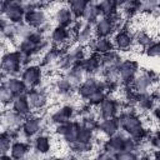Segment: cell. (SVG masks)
Segmentation results:
<instances>
[{
  "label": "cell",
  "instance_id": "obj_1",
  "mask_svg": "<svg viewBox=\"0 0 160 160\" xmlns=\"http://www.w3.org/2000/svg\"><path fill=\"white\" fill-rule=\"evenodd\" d=\"M118 124L121 129H124L128 134H130L134 140L142 139L144 129L141 125V120L134 114H122L118 119Z\"/></svg>",
  "mask_w": 160,
  "mask_h": 160
},
{
  "label": "cell",
  "instance_id": "obj_2",
  "mask_svg": "<svg viewBox=\"0 0 160 160\" xmlns=\"http://www.w3.org/2000/svg\"><path fill=\"white\" fill-rule=\"evenodd\" d=\"M21 66L20 60H19V52H9L6 55L2 56L1 62H0V68L9 74H14L19 70V68Z\"/></svg>",
  "mask_w": 160,
  "mask_h": 160
},
{
  "label": "cell",
  "instance_id": "obj_3",
  "mask_svg": "<svg viewBox=\"0 0 160 160\" xmlns=\"http://www.w3.org/2000/svg\"><path fill=\"white\" fill-rule=\"evenodd\" d=\"M136 70H138V64L135 61H132V60H125V61L120 62L119 66H118L119 78L124 82H129L134 78Z\"/></svg>",
  "mask_w": 160,
  "mask_h": 160
},
{
  "label": "cell",
  "instance_id": "obj_4",
  "mask_svg": "<svg viewBox=\"0 0 160 160\" xmlns=\"http://www.w3.org/2000/svg\"><path fill=\"white\" fill-rule=\"evenodd\" d=\"M40 79H41V71H40V68L38 66H29L24 70L22 72V82L25 84V86H35L40 82Z\"/></svg>",
  "mask_w": 160,
  "mask_h": 160
},
{
  "label": "cell",
  "instance_id": "obj_5",
  "mask_svg": "<svg viewBox=\"0 0 160 160\" xmlns=\"http://www.w3.org/2000/svg\"><path fill=\"white\" fill-rule=\"evenodd\" d=\"M115 29V22L111 20V18H102L100 19L95 25V32L99 38H106L110 35Z\"/></svg>",
  "mask_w": 160,
  "mask_h": 160
},
{
  "label": "cell",
  "instance_id": "obj_6",
  "mask_svg": "<svg viewBox=\"0 0 160 160\" xmlns=\"http://www.w3.org/2000/svg\"><path fill=\"white\" fill-rule=\"evenodd\" d=\"M151 84H152V79L150 78V74L149 72H142L141 75H139L134 79L132 86L138 92L144 94V92L148 91V89L151 86Z\"/></svg>",
  "mask_w": 160,
  "mask_h": 160
},
{
  "label": "cell",
  "instance_id": "obj_7",
  "mask_svg": "<svg viewBox=\"0 0 160 160\" xmlns=\"http://www.w3.org/2000/svg\"><path fill=\"white\" fill-rule=\"evenodd\" d=\"M25 20H26L28 25L38 28V26H41L45 22V14L41 10L34 9V10H30V11L25 12Z\"/></svg>",
  "mask_w": 160,
  "mask_h": 160
},
{
  "label": "cell",
  "instance_id": "obj_8",
  "mask_svg": "<svg viewBox=\"0 0 160 160\" xmlns=\"http://www.w3.org/2000/svg\"><path fill=\"white\" fill-rule=\"evenodd\" d=\"M99 105H100V112H101L102 119H110V118L115 116V114H116V104H115L114 100L104 98L102 101Z\"/></svg>",
  "mask_w": 160,
  "mask_h": 160
},
{
  "label": "cell",
  "instance_id": "obj_9",
  "mask_svg": "<svg viewBox=\"0 0 160 160\" xmlns=\"http://www.w3.org/2000/svg\"><path fill=\"white\" fill-rule=\"evenodd\" d=\"M26 99L29 105L34 109H41L46 104V95L42 91H30Z\"/></svg>",
  "mask_w": 160,
  "mask_h": 160
},
{
  "label": "cell",
  "instance_id": "obj_10",
  "mask_svg": "<svg viewBox=\"0 0 160 160\" xmlns=\"http://www.w3.org/2000/svg\"><path fill=\"white\" fill-rule=\"evenodd\" d=\"M100 129V131L106 135V136H112L114 134H116L118 129H119V124H118V119L115 118H110V119H104L102 122L99 124L98 126Z\"/></svg>",
  "mask_w": 160,
  "mask_h": 160
},
{
  "label": "cell",
  "instance_id": "obj_11",
  "mask_svg": "<svg viewBox=\"0 0 160 160\" xmlns=\"http://www.w3.org/2000/svg\"><path fill=\"white\" fill-rule=\"evenodd\" d=\"M124 140H125V139H124L121 135L114 134V135L110 136V139L106 141V144H105V150H108L109 152H111V154H114V155L116 156V154L122 150Z\"/></svg>",
  "mask_w": 160,
  "mask_h": 160
},
{
  "label": "cell",
  "instance_id": "obj_12",
  "mask_svg": "<svg viewBox=\"0 0 160 160\" xmlns=\"http://www.w3.org/2000/svg\"><path fill=\"white\" fill-rule=\"evenodd\" d=\"M40 126H41V120L39 118H36V116H30L24 121L22 130H24L25 135L32 136L40 130Z\"/></svg>",
  "mask_w": 160,
  "mask_h": 160
},
{
  "label": "cell",
  "instance_id": "obj_13",
  "mask_svg": "<svg viewBox=\"0 0 160 160\" xmlns=\"http://www.w3.org/2000/svg\"><path fill=\"white\" fill-rule=\"evenodd\" d=\"M100 64L102 65V68L105 70L108 69H112V68H118L119 64H120V58L116 52H114L112 50L106 52V54H102V56L100 58Z\"/></svg>",
  "mask_w": 160,
  "mask_h": 160
},
{
  "label": "cell",
  "instance_id": "obj_14",
  "mask_svg": "<svg viewBox=\"0 0 160 160\" xmlns=\"http://www.w3.org/2000/svg\"><path fill=\"white\" fill-rule=\"evenodd\" d=\"M12 109L16 114L24 116V115H28L29 111H30V105L28 102V99L22 95H18L16 98H14L12 100Z\"/></svg>",
  "mask_w": 160,
  "mask_h": 160
},
{
  "label": "cell",
  "instance_id": "obj_15",
  "mask_svg": "<svg viewBox=\"0 0 160 160\" xmlns=\"http://www.w3.org/2000/svg\"><path fill=\"white\" fill-rule=\"evenodd\" d=\"M99 88H101V85L95 80V79H92V78H89V79H86L80 86H79V94H80V96H82V98H88L91 92H94L96 89H99ZM102 89V88H101Z\"/></svg>",
  "mask_w": 160,
  "mask_h": 160
},
{
  "label": "cell",
  "instance_id": "obj_16",
  "mask_svg": "<svg viewBox=\"0 0 160 160\" xmlns=\"http://www.w3.org/2000/svg\"><path fill=\"white\" fill-rule=\"evenodd\" d=\"M114 42H115V46L119 49V50H128L131 44H132V38L131 35H129L126 31H120L116 34L115 39H114Z\"/></svg>",
  "mask_w": 160,
  "mask_h": 160
},
{
  "label": "cell",
  "instance_id": "obj_17",
  "mask_svg": "<svg viewBox=\"0 0 160 160\" xmlns=\"http://www.w3.org/2000/svg\"><path fill=\"white\" fill-rule=\"evenodd\" d=\"M55 20L58 21L59 26H64L65 28V26L70 25L71 21H72V14H71L70 9H68V8L59 9L56 11V14H55Z\"/></svg>",
  "mask_w": 160,
  "mask_h": 160
},
{
  "label": "cell",
  "instance_id": "obj_18",
  "mask_svg": "<svg viewBox=\"0 0 160 160\" xmlns=\"http://www.w3.org/2000/svg\"><path fill=\"white\" fill-rule=\"evenodd\" d=\"M71 115H72V108H70V106H64V108L59 109L56 112H54L52 116H51V119H52L54 122L60 124V122H66V121H69V119L71 118Z\"/></svg>",
  "mask_w": 160,
  "mask_h": 160
},
{
  "label": "cell",
  "instance_id": "obj_19",
  "mask_svg": "<svg viewBox=\"0 0 160 160\" xmlns=\"http://www.w3.org/2000/svg\"><path fill=\"white\" fill-rule=\"evenodd\" d=\"M15 96L18 95H21L24 91H25V84L22 82V80H19V79H9L5 84H4Z\"/></svg>",
  "mask_w": 160,
  "mask_h": 160
},
{
  "label": "cell",
  "instance_id": "obj_20",
  "mask_svg": "<svg viewBox=\"0 0 160 160\" xmlns=\"http://www.w3.org/2000/svg\"><path fill=\"white\" fill-rule=\"evenodd\" d=\"M94 50L102 55V54H106V52L111 51L112 50V45L106 38H99V39H96L94 41Z\"/></svg>",
  "mask_w": 160,
  "mask_h": 160
},
{
  "label": "cell",
  "instance_id": "obj_21",
  "mask_svg": "<svg viewBox=\"0 0 160 160\" xmlns=\"http://www.w3.org/2000/svg\"><path fill=\"white\" fill-rule=\"evenodd\" d=\"M69 36V32L68 30L64 28V26H58L54 29L52 34H51V39H52V42L56 44V45H61L62 42L66 41Z\"/></svg>",
  "mask_w": 160,
  "mask_h": 160
},
{
  "label": "cell",
  "instance_id": "obj_22",
  "mask_svg": "<svg viewBox=\"0 0 160 160\" xmlns=\"http://www.w3.org/2000/svg\"><path fill=\"white\" fill-rule=\"evenodd\" d=\"M28 151H29V148L24 142L18 141V142H14L11 145V158H14V159H21V158H24L28 154Z\"/></svg>",
  "mask_w": 160,
  "mask_h": 160
},
{
  "label": "cell",
  "instance_id": "obj_23",
  "mask_svg": "<svg viewBox=\"0 0 160 160\" xmlns=\"http://www.w3.org/2000/svg\"><path fill=\"white\" fill-rule=\"evenodd\" d=\"M115 8H116V5H115L114 0H101L98 5L100 14H102L104 16H111L114 14Z\"/></svg>",
  "mask_w": 160,
  "mask_h": 160
},
{
  "label": "cell",
  "instance_id": "obj_24",
  "mask_svg": "<svg viewBox=\"0 0 160 160\" xmlns=\"http://www.w3.org/2000/svg\"><path fill=\"white\" fill-rule=\"evenodd\" d=\"M99 14H100V11H99V9H98L96 5H94V4H88L81 16H82L86 21L92 22V21H95V20L98 19Z\"/></svg>",
  "mask_w": 160,
  "mask_h": 160
},
{
  "label": "cell",
  "instance_id": "obj_25",
  "mask_svg": "<svg viewBox=\"0 0 160 160\" xmlns=\"http://www.w3.org/2000/svg\"><path fill=\"white\" fill-rule=\"evenodd\" d=\"M34 146H35V150H36L38 152H40V154H46V152L50 150V139H49L48 136L41 135V136L36 138Z\"/></svg>",
  "mask_w": 160,
  "mask_h": 160
},
{
  "label": "cell",
  "instance_id": "obj_26",
  "mask_svg": "<svg viewBox=\"0 0 160 160\" xmlns=\"http://www.w3.org/2000/svg\"><path fill=\"white\" fill-rule=\"evenodd\" d=\"M39 48H40V44H36L30 38H25L20 42V51L21 52H25V54H29V55L32 54V52H35Z\"/></svg>",
  "mask_w": 160,
  "mask_h": 160
},
{
  "label": "cell",
  "instance_id": "obj_27",
  "mask_svg": "<svg viewBox=\"0 0 160 160\" xmlns=\"http://www.w3.org/2000/svg\"><path fill=\"white\" fill-rule=\"evenodd\" d=\"M69 4H70L71 14L75 16H81L88 5V0H70Z\"/></svg>",
  "mask_w": 160,
  "mask_h": 160
},
{
  "label": "cell",
  "instance_id": "obj_28",
  "mask_svg": "<svg viewBox=\"0 0 160 160\" xmlns=\"http://www.w3.org/2000/svg\"><path fill=\"white\" fill-rule=\"evenodd\" d=\"M79 128H80L79 124H76V122H69V125H68V130H66V132L64 134V139H65L68 142H72V141H75L76 138H78Z\"/></svg>",
  "mask_w": 160,
  "mask_h": 160
},
{
  "label": "cell",
  "instance_id": "obj_29",
  "mask_svg": "<svg viewBox=\"0 0 160 160\" xmlns=\"http://www.w3.org/2000/svg\"><path fill=\"white\" fill-rule=\"evenodd\" d=\"M81 65H82V68L85 69V71L94 72L95 70H98V68H99V65H100V58L94 55V56L89 58L88 60H85Z\"/></svg>",
  "mask_w": 160,
  "mask_h": 160
},
{
  "label": "cell",
  "instance_id": "obj_30",
  "mask_svg": "<svg viewBox=\"0 0 160 160\" xmlns=\"http://www.w3.org/2000/svg\"><path fill=\"white\" fill-rule=\"evenodd\" d=\"M2 120H4V122H5L8 126H15V125L21 124V115L16 114L15 111H14V112H12V111H8V112L4 115Z\"/></svg>",
  "mask_w": 160,
  "mask_h": 160
},
{
  "label": "cell",
  "instance_id": "obj_31",
  "mask_svg": "<svg viewBox=\"0 0 160 160\" xmlns=\"http://www.w3.org/2000/svg\"><path fill=\"white\" fill-rule=\"evenodd\" d=\"M104 98H105L104 90H102L101 88H99V89H96L94 92H91L86 99H88L89 104H91V105H99V104L102 101Z\"/></svg>",
  "mask_w": 160,
  "mask_h": 160
},
{
  "label": "cell",
  "instance_id": "obj_32",
  "mask_svg": "<svg viewBox=\"0 0 160 160\" xmlns=\"http://www.w3.org/2000/svg\"><path fill=\"white\" fill-rule=\"evenodd\" d=\"M70 146L72 149V151L76 152H86L91 150V144L90 142H85V141H80V140H75L72 142H70Z\"/></svg>",
  "mask_w": 160,
  "mask_h": 160
},
{
  "label": "cell",
  "instance_id": "obj_33",
  "mask_svg": "<svg viewBox=\"0 0 160 160\" xmlns=\"http://www.w3.org/2000/svg\"><path fill=\"white\" fill-rule=\"evenodd\" d=\"M92 139V131L88 128H85L84 125L79 128V131H78V138L76 140H80V141H85V142H90Z\"/></svg>",
  "mask_w": 160,
  "mask_h": 160
},
{
  "label": "cell",
  "instance_id": "obj_34",
  "mask_svg": "<svg viewBox=\"0 0 160 160\" xmlns=\"http://www.w3.org/2000/svg\"><path fill=\"white\" fill-rule=\"evenodd\" d=\"M10 141L11 138L9 134H0V155L8 152V150L10 149Z\"/></svg>",
  "mask_w": 160,
  "mask_h": 160
},
{
  "label": "cell",
  "instance_id": "obj_35",
  "mask_svg": "<svg viewBox=\"0 0 160 160\" xmlns=\"http://www.w3.org/2000/svg\"><path fill=\"white\" fill-rule=\"evenodd\" d=\"M132 40H136V42H138L139 45H141V46H148L149 44L152 42L151 36H149V35H148L146 32H144V31H139V32L136 34V36H135Z\"/></svg>",
  "mask_w": 160,
  "mask_h": 160
},
{
  "label": "cell",
  "instance_id": "obj_36",
  "mask_svg": "<svg viewBox=\"0 0 160 160\" xmlns=\"http://www.w3.org/2000/svg\"><path fill=\"white\" fill-rule=\"evenodd\" d=\"M14 96L15 95L5 85L0 86V102H10L14 100Z\"/></svg>",
  "mask_w": 160,
  "mask_h": 160
},
{
  "label": "cell",
  "instance_id": "obj_37",
  "mask_svg": "<svg viewBox=\"0 0 160 160\" xmlns=\"http://www.w3.org/2000/svg\"><path fill=\"white\" fill-rule=\"evenodd\" d=\"M160 54V48L158 42H151L146 46V55L150 58H158Z\"/></svg>",
  "mask_w": 160,
  "mask_h": 160
},
{
  "label": "cell",
  "instance_id": "obj_38",
  "mask_svg": "<svg viewBox=\"0 0 160 160\" xmlns=\"http://www.w3.org/2000/svg\"><path fill=\"white\" fill-rule=\"evenodd\" d=\"M136 158L138 155L134 151H128V150H121L116 154V159H120V160H134Z\"/></svg>",
  "mask_w": 160,
  "mask_h": 160
},
{
  "label": "cell",
  "instance_id": "obj_39",
  "mask_svg": "<svg viewBox=\"0 0 160 160\" xmlns=\"http://www.w3.org/2000/svg\"><path fill=\"white\" fill-rule=\"evenodd\" d=\"M56 86H58V89H59L61 92H68V91L71 89V86H70V84H69V81H68V79H66V76L59 79L58 82H56Z\"/></svg>",
  "mask_w": 160,
  "mask_h": 160
},
{
  "label": "cell",
  "instance_id": "obj_40",
  "mask_svg": "<svg viewBox=\"0 0 160 160\" xmlns=\"http://www.w3.org/2000/svg\"><path fill=\"white\" fill-rule=\"evenodd\" d=\"M82 125H84L85 128L90 129L91 131L96 130V129H98V126H99V124L96 122V120H95V119H92V118H88V119H85Z\"/></svg>",
  "mask_w": 160,
  "mask_h": 160
},
{
  "label": "cell",
  "instance_id": "obj_41",
  "mask_svg": "<svg viewBox=\"0 0 160 160\" xmlns=\"http://www.w3.org/2000/svg\"><path fill=\"white\" fill-rule=\"evenodd\" d=\"M150 144H151L154 148L159 149V146H160V140H159V136H158V135H154V136L150 139Z\"/></svg>",
  "mask_w": 160,
  "mask_h": 160
},
{
  "label": "cell",
  "instance_id": "obj_42",
  "mask_svg": "<svg viewBox=\"0 0 160 160\" xmlns=\"http://www.w3.org/2000/svg\"><path fill=\"white\" fill-rule=\"evenodd\" d=\"M128 1H129V0H114V2H115L116 6H118V5H121V6H122V5H124L125 2H128Z\"/></svg>",
  "mask_w": 160,
  "mask_h": 160
},
{
  "label": "cell",
  "instance_id": "obj_43",
  "mask_svg": "<svg viewBox=\"0 0 160 160\" xmlns=\"http://www.w3.org/2000/svg\"><path fill=\"white\" fill-rule=\"evenodd\" d=\"M41 2H46V1H50V0H40Z\"/></svg>",
  "mask_w": 160,
  "mask_h": 160
},
{
  "label": "cell",
  "instance_id": "obj_44",
  "mask_svg": "<svg viewBox=\"0 0 160 160\" xmlns=\"http://www.w3.org/2000/svg\"><path fill=\"white\" fill-rule=\"evenodd\" d=\"M29 1H31V0H29Z\"/></svg>",
  "mask_w": 160,
  "mask_h": 160
}]
</instances>
